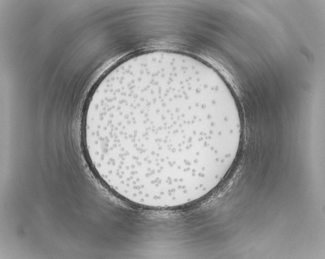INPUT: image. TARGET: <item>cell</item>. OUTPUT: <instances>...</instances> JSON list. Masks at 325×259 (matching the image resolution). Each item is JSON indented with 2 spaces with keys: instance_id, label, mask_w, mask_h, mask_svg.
Segmentation results:
<instances>
[{
  "instance_id": "cell-1",
  "label": "cell",
  "mask_w": 325,
  "mask_h": 259,
  "mask_svg": "<svg viewBox=\"0 0 325 259\" xmlns=\"http://www.w3.org/2000/svg\"><path fill=\"white\" fill-rule=\"evenodd\" d=\"M218 106L193 85L155 77L92 104L83 124L96 174L122 191L172 195L213 168L226 135Z\"/></svg>"
}]
</instances>
